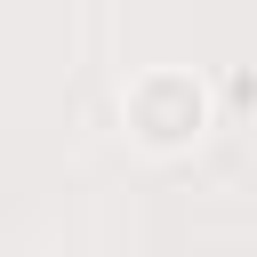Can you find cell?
<instances>
[{
  "label": "cell",
  "mask_w": 257,
  "mask_h": 257,
  "mask_svg": "<svg viewBox=\"0 0 257 257\" xmlns=\"http://www.w3.org/2000/svg\"><path fill=\"white\" fill-rule=\"evenodd\" d=\"M120 120H128V137H137L145 153H193V145L209 137V120H217V96H209V80L185 72V64H145V72L120 88Z\"/></svg>",
  "instance_id": "cell-1"
}]
</instances>
